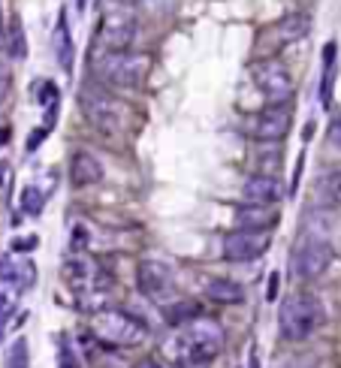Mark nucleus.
I'll return each mask as SVG.
<instances>
[{
	"label": "nucleus",
	"mask_w": 341,
	"mask_h": 368,
	"mask_svg": "<svg viewBox=\"0 0 341 368\" xmlns=\"http://www.w3.org/2000/svg\"><path fill=\"white\" fill-rule=\"evenodd\" d=\"M251 76H254V85L260 88V94L266 97V103L269 106H284L293 94V79L287 67H284L281 61H257L251 67Z\"/></svg>",
	"instance_id": "obj_7"
},
{
	"label": "nucleus",
	"mask_w": 341,
	"mask_h": 368,
	"mask_svg": "<svg viewBox=\"0 0 341 368\" xmlns=\"http://www.w3.org/2000/svg\"><path fill=\"white\" fill-rule=\"evenodd\" d=\"M0 281L13 284L18 290H31L36 284V266L31 260H15V256H0Z\"/></svg>",
	"instance_id": "obj_13"
},
{
	"label": "nucleus",
	"mask_w": 341,
	"mask_h": 368,
	"mask_svg": "<svg viewBox=\"0 0 341 368\" xmlns=\"http://www.w3.org/2000/svg\"><path fill=\"white\" fill-rule=\"evenodd\" d=\"M52 49H54V58H58L61 70L73 72V58H76V52H73V36H70L67 13H63V9H61L58 24H54V33H52Z\"/></svg>",
	"instance_id": "obj_17"
},
{
	"label": "nucleus",
	"mask_w": 341,
	"mask_h": 368,
	"mask_svg": "<svg viewBox=\"0 0 341 368\" xmlns=\"http://www.w3.org/2000/svg\"><path fill=\"white\" fill-rule=\"evenodd\" d=\"M31 365V351H27V338H15L13 347L6 351L3 368H27Z\"/></svg>",
	"instance_id": "obj_20"
},
{
	"label": "nucleus",
	"mask_w": 341,
	"mask_h": 368,
	"mask_svg": "<svg viewBox=\"0 0 341 368\" xmlns=\"http://www.w3.org/2000/svg\"><path fill=\"white\" fill-rule=\"evenodd\" d=\"M269 245H272V238L266 233H257V229H233V233L224 238V256L229 263H251L269 251Z\"/></svg>",
	"instance_id": "obj_8"
},
{
	"label": "nucleus",
	"mask_w": 341,
	"mask_h": 368,
	"mask_svg": "<svg viewBox=\"0 0 341 368\" xmlns=\"http://www.w3.org/2000/svg\"><path fill=\"white\" fill-rule=\"evenodd\" d=\"M275 293H278V275L272 272V275H269V293H266V299L272 302V299H275Z\"/></svg>",
	"instance_id": "obj_31"
},
{
	"label": "nucleus",
	"mask_w": 341,
	"mask_h": 368,
	"mask_svg": "<svg viewBox=\"0 0 341 368\" xmlns=\"http://www.w3.org/2000/svg\"><path fill=\"white\" fill-rule=\"evenodd\" d=\"M248 368H260V360H257V351L251 347V353H248Z\"/></svg>",
	"instance_id": "obj_32"
},
{
	"label": "nucleus",
	"mask_w": 341,
	"mask_h": 368,
	"mask_svg": "<svg viewBox=\"0 0 341 368\" xmlns=\"http://www.w3.org/2000/svg\"><path fill=\"white\" fill-rule=\"evenodd\" d=\"M9 314H13V299H9L6 293H0V332H3Z\"/></svg>",
	"instance_id": "obj_24"
},
{
	"label": "nucleus",
	"mask_w": 341,
	"mask_h": 368,
	"mask_svg": "<svg viewBox=\"0 0 341 368\" xmlns=\"http://www.w3.org/2000/svg\"><path fill=\"white\" fill-rule=\"evenodd\" d=\"M136 278H139V290L154 302H167L175 293V278L172 269L160 260H142L139 269H136Z\"/></svg>",
	"instance_id": "obj_9"
},
{
	"label": "nucleus",
	"mask_w": 341,
	"mask_h": 368,
	"mask_svg": "<svg viewBox=\"0 0 341 368\" xmlns=\"http://www.w3.org/2000/svg\"><path fill=\"white\" fill-rule=\"evenodd\" d=\"M0 45H3V33H0Z\"/></svg>",
	"instance_id": "obj_36"
},
{
	"label": "nucleus",
	"mask_w": 341,
	"mask_h": 368,
	"mask_svg": "<svg viewBox=\"0 0 341 368\" xmlns=\"http://www.w3.org/2000/svg\"><path fill=\"white\" fill-rule=\"evenodd\" d=\"M6 91H9V72H6L3 67H0V100L6 97Z\"/></svg>",
	"instance_id": "obj_30"
},
{
	"label": "nucleus",
	"mask_w": 341,
	"mask_h": 368,
	"mask_svg": "<svg viewBox=\"0 0 341 368\" xmlns=\"http://www.w3.org/2000/svg\"><path fill=\"white\" fill-rule=\"evenodd\" d=\"M209 299L211 302H220V305H236V302H242V287H238L236 281H227V278H215V281H209Z\"/></svg>",
	"instance_id": "obj_19"
},
{
	"label": "nucleus",
	"mask_w": 341,
	"mask_h": 368,
	"mask_svg": "<svg viewBox=\"0 0 341 368\" xmlns=\"http://www.w3.org/2000/svg\"><path fill=\"white\" fill-rule=\"evenodd\" d=\"M91 329H94V335L100 338V342L115 344V347H133L145 338V326L139 323V320L130 317L127 311H115V308L97 311Z\"/></svg>",
	"instance_id": "obj_6"
},
{
	"label": "nucleus",
	"mask_w": 341,
	"mask_h": 368,
	"mask_svg": "<svg viewBox=\"0 0 341 368\" xmlns=\"http://www.w3.org/2000/svg\"><path fill=\"white\" fill-rule=\"evenodd\" d=\"M70 178L76 187H88V184H97L103 178V163H100L94 154L88 151H76L73 154V163H70Z\"/></svg>",
	"instance_id": "obj_16"
},
{
	"label": "nucleus",
	"mask_w": 341,
	"mask_h": 368,
	"mask_svg": "<svg viewBox=\"0 0 341 368\" xmlns=\"http://www.w3.org/2000/svg\"><path fill=\"white\" fill-rule=\"evenodd\" d=\"M61 368H76V356L70 353V347H67V344L61 347Z\"/></svg>",
	"instance_id": "obj_29"
},
{
	"label": "nucleus",
	"mask_w": 341,
	"mask_h": 368,
	"mask_svg": "<svg viewBox=\"0 0 341 368\" xmlns=\"http://www.w3.org/2000/svg\"><path fill=\"white\" fill-rule=\"evenodd\" d=\"M151 58L142 52H103L94 61V76L109 88L127 91V88H139L145 76H149Z\"/></svg>",
	"instance_id": "obj_3"
},
{
	"label": "nucleus",
	"mask_w": 341,
	"mask_h": 368,
	"mask_svg": "<svg viewBox=\"0 0 341 368\" xmlns=\"http://www.w3.org/2000/svg\"><path fill=\"white\" fill-rule=\"evenodd\" d=\"M329 142H333L335 148H341V115L333 118V124H329Z\"/></svg>",
	"instance_id": "obj_28"
},
{
	"label": "nucleus",
	"mask_w": 341,
	"mask_h": 368,
	"mask_svg": "<svg viewBox=\"0 0 341 368\" xmlns=\"http://www.w3.org/2000/svg\"><path fill=\"white\" fill-rule=\"evenodd\" d=\"M220 351H224V329H220L218 320H209V317L188 320L167 342V353L184 368L206 365L215 360Z\"/></svg>",
	"instance_id": "obj_1"
},
{
	"label": "nucleus",
	"mask_w": 341,
	"mask_h": 368,
	"mask_svg": "<svg viewBox=\"0 0 341 368\" xmlns=\"http://www.w3.org/2000/svg\"><path fill=\"white\" fill-rule=\"evenodd\" d=\"M9 52H13V58H24L27 54V40H24V31L18 18L9 22Z\"/></svg>",
	"instance_id": "obj_22"
},
{
	"label": "nucleus",
	"mask_w": 341,
	"mask_h": 368,
	"mask_svg": "<svg viewBox=\"0 0 341 368\" xmlns=\"http://www.w3.org/2000/svg\"><path fill=\"white\" fill-rule=\"evenodd\" d=\"M43 202H45V193L40 187H33V184H27V187L22 190V211L31 217H40L43 211Z\"/></svg>",
	"instance_id": "obj_21"
},
{
	"label": "nucleus",
	"mask_w": 341,
	"mask_h": 368,
	"mask_svg": "<svg viewBox=\"0 0 341 368\" xmlns=\"http://www.w3.org/2000/svg\"><path fill=\"white\" fill-rule=\"evenodd\" d=\"M324 323H326V308L315 293H296L278 311L281 335L290 338V342H302V338L315 335Z\"/></svg>",
	"instance_id": "obj_4"
},
{
	"label": "nucleus",
	"mask_w": 341,
	"mask_h": 368,
	"mask_svg": "<svg viewBox=\"0 0 341 368\" xmlns=\"http://www.w3.org/2000/svg\"><path fill=\"white\" fill-rule=\"evenodd\" d=\"M290 130V109L284 106H266L260 115L254 118V136L260 142H281Z\"/></svg>",
	"instance_id": "obj_12"
},
{
	"label": "nucleus",
	"mask_w": 341,
	"mask_h": 368,
	"mask_svg": "<svg viewBox=\"0 0 341 368\" xmlns=\"http://www.w3.org/2000/svg\"><path fill=\"white\" fill-rule=\"evenodd\" d=\"M335 72H338V49H335V43H326L324 45V82H320V103L324 106L333 103Z\"/></svg>",
	"instance_id": "obj_18"
},
{
	"label": "nucleus",
	"mask_w": 341,
	"mask_h": 368,
	"mask_svg": "<svg viewBox=\"0 0 341 368\" xmlns=\"http://www.w3.org/2000/svg\"><path fill=\"white\" fill-rule=\"evenodd\" d=\"M79 106L85 118L97 130H103L109 136H124L127 127H130V106L124 100H118L115 94H109L106 88H94V85H82L79 94Z\"/></svg>",
	"instance_id": "obj_2"
},
{
	"label": "nucleus",
	"mask_w": 341,
	"mask_h": 368,
	"mask_svg": "<svg viewBox=\"0 0 341 368\" xmlns=\"http://www.w3.org/2000/svg\"><path fill=\"white\" fill-rule=\"evenodd\" d=\"M36 100H40L43 106H52V109H54V106H58V85H54V82H43Z\"/></svg>",
	"instance_id": "obj_23"
},
{
	"label": "nucleus",
	"mask_w": 341,
	"mask_h": 368,
	"mask_svg": "<svg viewBox=\"0 0 341 368\" xmlns=\"http://www.w3.org/2000/svg\"><path fill=\"white\" fill-rule=\"evenodd\" d=\"M76 3H79V9H85V3H88V0H76Z\"/></svg>",
	"instance_id": "obj_35"
},
{
	"label": "nucleus",
	"mask_w": 341,
	"mask_h": 368,
	"mask_svg": "<svg viewBox=\"0 0 341 368\" xmlns=\"http://www.w3.org/2000/svg\"><path fill=\"white\" fill-rule=\"evenodd\" d=\"M308 31H311V22H308L305 13L287 15V18H281V22H275L269 31L260 36V49L263 52H278L281 45H290V43L302 40Z\"/></svg>",
	"instance_id": "obj_11"
},
{
	"label": "nucleus",
	"mask_w": 341,
	"mask_h": 368,
	"mask_svg": "<svg viewBox=\"0 0 341 368\" xmlns=\"http://www.w3.org/2000/svg\"><path fill=\"white\" fill-rule=\"evenodd\" d=\"M329 263H333V245H329V238L324 233H302L296 238L290 254V266L302 281L324 275Z\"/></svg>",
	"instance_id": "obj_5"
},
{
	"label": "nucleus",
	"mask_w": 341,
	"mask_h": 368,
	"mask_svg": "<svg viewBox=\"0 0 341 368\" xmlns=\"http://www.w3.org/2000/svg\"><path fill=\"white\" fill-rule=\"evenodd\" d=\"M326 190H329V197H333V202H341V172H335V176L326 181Z\"/></svg>",
	"instance_id": "obj_27"
},
{
	"label": "nucleus",
	"mask_w": 341,
	"mask_h": 368,
	"mask_svg": "<svg viewBox=\"0 0 341 368\" xmlns=\"http://www.w3.org/2000/svg\"><path fill=\"white\" fill-rule=\"evenodd\" d=\"M133 36H136V18L130 13H124V9L109 13L103 18V24H100V45L106 52H127Z\"/></svg>",
	"instance_id": "obj_10"
},
{
	"label": "nucleus",
	"mask_w": 341,
	"mask_h": 368,
	"mask_svg": "<svg viewBox=\"0 0 341 368\" xmlns=\"http://www.w3.org/2000/svg\"><path fill=\"white\" fill-rule=\"evenodd\" d=\"M45 136H49V127H40V130H33L31 136H27V151H36V148H40Z\"/></svg>",
	"instance_id": "obj_25"
},
{
	"label": "nucleus",
	"mask_w": 341,
	"mask_h": 368,
	"mask_svg": "<svg viewBox=\"0 0 341 368\" xmlns=\"http://www.w3.org/2000/svg\"><path fill=\"white\" fill-rule=\"evenodd\" d=\"M3 178H6V169H3V167H0V184H3Z\"/></svg>",
	"instance_id": "obj_34"
},
{
	"label": "nucleus",
	"mask_w": 341,
	"mask_h": 368,
	"mask_svg": "<svg viewBox=\"0 0 341 368\" xmlns=\"http://www.w3.org/2000/svg\"><path fill=\"white\" fill-rule=\"evenodd\" d=\"M136 368H163V365H158V362H154V360H145V362H139V365H136Z\"/></svg>",
	"instance_id": "obj_33"
},
{
	"label": "nucleus",
	"mask_w": 341,
	"mask_h": 368,
	"mask_svg": "<svg viewBox=\"0 0 341 368\" xmlns=\"http://www.w3.org/2000/svg\"><path fill=\"white\" fill-rule=\"evenodd\" d=\"M242 190H245V199L254 202V206H272V202L281 199V181L275 176H266V172L251 176Z\"/></svg>",
	"instance_id": "obj_14"
},
{
	"label": "nucleus",
	"mask_w": 341,
	"mask_h": 368,
	"mask_svg": "<svg viewBox=\"0 0 341 368\" xmlns=\"http://www.w3.org/2000/svg\"><path fill=\"white\" fill-rule=\"evenodd\" d=\"M236 229H257V233H266V227H275L278 224V215L272 211V206H238L236 208V217H233Z\"/></svg>",
	"instance_id": "obj_15"
},
{
	"label": "nucleus",
	"mask_w": 341,
	"mask_h": 368,
	"mask_svg": "<svg viewBox=\"0 0 341 368\" xmlns=\"http://www.w3.org/2000/svg\"><path fill=\"white\" fill-rule=\"evenodd\" d=\"M36 245H40V238L36 236H24V238H15L13 242V251H33Z\"/></svg>",
	"instance_id": "obj_26"
}]
</instances>
